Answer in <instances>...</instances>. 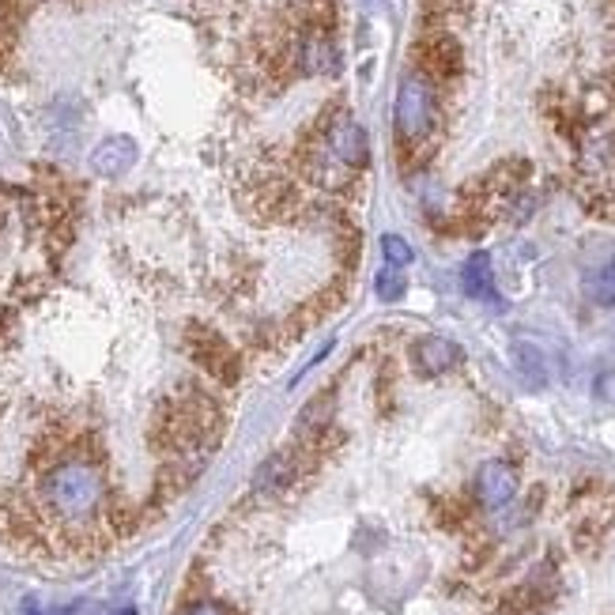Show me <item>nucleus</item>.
<instances>
[{
  "label": "nucleus",
  "instance_id": "4468645a",
  "mask_svg": "<svg viewBox=\"0 0 615 615\" xmlns=\"http://www.w3.org/2000/svg\"><path fill=\"white\" fill-rule=\"evenodd\" d=\"M374 287H378V299L382 302H397L400 294H405V268H393V265H385L382 273H378V280H374Z\"/></svg>",
  "mask_w": 615,
  "mask_h": 615
},
{
  "label": "nucleus",
  "instance_id": "39448f33",
  "mask_svg": "<svg viewBox=\"0 0 615 615\" xmlns=\"http://www.w3.org/2000/svg\"><path fill=\"white\" fill-rule=\"evenodd\" d=\"M472 491L483 510H506L518 498V469L510 461H483L475 469Z\"/></svg>",
  "mask_w": 615,
  "mask_h": 615
},
{
  "label": "nucleus",
  "instance_id": "0eeeda50",
  "mask_svg": "<svg viewBox=\"0 0 615 615\" xmlns=\"http://www.w3.org/2000/svg\"><path fill=\"white\" fill-rule=\"evenodd\" d=\"M136 162V144L129 141V136H110V141H102L92 152V167L98 170L102 178H118L125 174L129 167Z\"/></svg>",
  "mask_w": 615,
  "mask_h": 615
},
{
  "label": "nucleus",
  "instance_id": "f03ea898",
  "mask_svg": "<svg viewBox=\"0 0 615 615\" xmlns=\"http://www.w3.org/2000/svg\"><path fill=\"white\" fill-rule=\"evenodd\" d=\"M438 121V95L426 72H405L397 87V106H393V125L405 144H423L434 133Z\"/></svg>",
  "mask_w": 615,
  "mask_h": 615
},
{
  "label": "nucleus",
  "instance_id": "9d476101",
  "mask_svg": "<svg viewBox=\"0 0 615 615\" xmlns=\"http://www.w3.org/2000/svg\"><path fill=\"white\" fill-rule=\"evenodd\" d=\"M426 69H431L434 76H454V72L461 69V53H457V46L449 43V38L431 43L426 46Z\"/></svg>",
  "mask_w": 615,
  "mask_h": 615
},
{
  "label": "nucleus",
  "instance_id": "dca6fc26",
  "mask_svg": "<svg viewBox=\"0 0 615 615\" xmlns=\"http://www.w3.org/2000/svg\"><path fill=\"white\" fill-rule=\"evenodd\" d=\"M596 393H601L604 400H612V405H615V374H604L601 385H596Z\"/></svg>",
  "mask_w": 615,
  "mask_h": 615
},
{
  "label": "nucleus",
  "instance_id": "ddd939ff",
  "mask_svg": "<svg viewBox=\"0 0 615 615\" xmlns=\"http://www.w3.org/2000/svg\"><path fill=\"white\" fill-rule=\"evenodd\" d=\"M382 253H385V265H393V268H408L415 261V250L400 234H385Z\"/></svg>",
  "mask_w": 615,
  "mask_h": 615
},
{
  "label": "nucleus",
  "instance_id": "f257e3e1",
  "mask_svg": "<svg viewBox=\"0 0 615 615\" xmlns=\"http://www.w3.org/2000/svg\"><path fill=\"white\" fill-rule=\"evenodd\" d=\"M43 503L69 524L95 521L106 506V475L87 457H64L43 475Z\"/></svg>",
  "mask_w": 615,
  "mask_h": 615
},
{
  "label": "nucleus",
  "instance_id": "f3484780",
  "mask_svg": "<svg viewBox=\"0 0 615 615\" xmlns=\"http://www.w3.org/2000/svg\"><path fill=\"white\" fill-rule=\"evenodd\" d=\"M118 615H136V612H133V608H125V612H118Z\"/></svg>",
  "mask_w": 615,
  "mask_h": 615
},
{
  "label": "nucleus",
  "instance_id": "6e6552de",
  "mask_svg": "<svg viewBox=\"0 0 615 615\" xmlns=\"http://www.w3.org/2000/svg\"><path fill=\"white\" fill-rule=\"evenodd\" d=\"M461 287L472 299H495V268H491L487 253H472L461 268Z\"/></svg>",
  "mask_w": 615,
  "mask_h": 615
},
{
  "label": "nucleus",
  "instance_id": "20e7f679",
  "mask_svg": "<svg viewBox=\"0 0 615 615\" xmlns=\"http://www.w3.org/2000/svg\"><path fill=\"white\" fill-rule=\"evenodd\" d=\"M294 64H299L302 76H336L340 69V49L329 27L314 23L294 38Z\"/></svg>",
  "mask_w": 615,
  "mask_h": 615
},
{
  "label": "nucleus",
  "instance_id": "423d86ee",
  "mask_svg": "<svg viewBox=\"0 0 615 615\" xmlns=\"http://www.w3.org/2000/svg\"><path fill=\"white\" fill-rule=\"evenodd\" d=\"M412 363L423 378H442V374H449L461 363V348L454 340H446V336H420L412 343Z\"/></svg>",
  "mask_w": 615,
  "mask_h": 615
},
{
  "label": "nucleus",
  "instance_id": "f8f14e48",
  "mask_svg": "<svg viewBox=\"0 0 615 615\" xmlns=\"http://www.w3.org/2000/svg\"><path fill=\"white\" fill-rule=\"evenodd\" d=\"M586 291H589V299H593L596 306H615V261H612V265H604L601 273L589 276Z\"/></svg>",
  "mask_w": 615,
  "mask_h": 615
},
{
  "label": "nucleus",
  "instance_id": "1a4fd4ad",
  "mask_svg": "<svg viewBox=\"0 0 615 615\" xmlns=\"http://www.w3.org/2000/svg\"><path fill=\"white\" fill-rule=\"evenodd\" d=\"M291 480H294V461L287 454H276L257 469V475H253V487L257 491H280Z\"/></svg>",
  "mask_w": 615,
  "mask_h": 615
},
{
  "label": "nucleus",
  "instance_id": "2eb2a0df",
  "mask_svg": "<svg viewBox=\"0 0 615 615\" xmlns=\"http://www.w3.org/2000/svg\"><path fill=\"white\" fill-rule=\"evenodd\" d=\"M182 615H231V608L219 601H193Z\"/></svg>",
  "mask_w": 615,
  "mask_h": 615
},
{
  "label": "nucleus",
  "instance_id": "9b49d317",
  "mask_svg": "<svg viewBox=\"0 0 615 615\" xmlns=\"http://www.w3.org/2000/svg\"><path fill=\"white\" fill-rule=\"evenodd\" d=\"M514 359H518L521 374H524V378H529L532 385H544V382H547L544 351H540V348H532V343L518 340V343H514Z\"/></svg>",
  "mask_w": 615,
  "mask_h": 615
},
{
  "label": "nucleus",
  "instance_id": "7ed1b4c3",
  "mask_svg": "<svg viewBox=\"0 0 615 615\" xmlns=\"http://www.w3.org/2000/svg\"><path fill=\"white\" fill-rule=\"evenodd\" d=\"M322 155L333 159L340 170L355 174V170L366 167V155H371V144H366V133L351 113H333L322 129Z\"/></svg>",
  "mask_w": 615,
  "mask_h": 615
},
{
  "label": "nucleus",
  "instance_id": "a211bd4d",
  "mask_svg": "<svg viewBox=\"0 0 615 615\" xmlns=\"http://www.w3.org/2000/svg\"><path fill=\"white\" fill-rule=\"evenodd\" d=\"M27 615H43V612H35V608H27Z\"/></svg>",
  "mask_w": 615,
  "mask_h": 615
}]
</instances>
